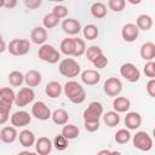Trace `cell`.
Masks as SVG:
<instances>
[{"mask_svg": "<svg viewBox=\"0 0 155 155\" xmlns=\"http://www.w3.org/2000/svg\"><path fill=\"white\" fill-rule=\"evenodd\" d=\"M153 23H154L153 18L149 15H139L136 21V24L139 28V30H144V31L149 30L153 27Z\"/></svg>", "mask_w": 155, "mask_h": 155, "instance_id": "cell-28", "label": "cell"}, {"mask_svg": "<svg viewBox=\"0 0 155 155\" xmlns=\"http://www.w3.org/2000/svg\"><path fill=\"white\" fill-rule=\"evenodd\" d=\"M133 147L140 151H149L153 148V138L145 131H138L132 139Z\"/></svg>", "mask_w": 155, "mask_h": 155, "instance_id": "cell-5", "label": "cell"}, {"mask_svg": "<svg viewBox=\"0 0 155 155\" xmlns=\"http://www.w3.org/2000/svg\"><path fill=\"white\" fill-rule=\"evenodd\" d=\"M38 56H39V58L41 61H44L46 63H50V64H54L61 59L59 51L54 46H52L50 44L41 45L39 51H38Z\"/></svg>", "mask_w": 155, "mask_h": 155, "instance_id": "cell-3", "label": "cell"}, {"mask_svg": "<svg viewBox=\"0 0 155 155\" xmlns=\"http://www.w3.org/2000/svg\"><path fill=\"white\" fill-rule=\"evenodd\" d=\"M62 91H63V87L58 81H51L45 87V93L50 98H58L61 96Z\"/></svg>", "mask_w": 155, "mask_h": 155, "instance_id": "cell-24", "label": "cell"}, {"mask_svg": "<svg viewBox=\"0 0 155 155\" xmlns=\"http://www.w3.org/2000/svg\"><path fill=\"white\" fill-rule=\"evenodd\" d=\"M58 70H59L61 75H63L65 78H75L79 74H81L80 64L75 59H73V58H64V59H62L59 62Z\"/></svg>", "mask_w": 155, "mask_h": 155, "instance_id": "cell-2", "label": "cell"}, {"mask_svg": "<svg viewBox=\"0 0 155 155\" xmlns=\"http://www.w3.org/2000/svg\"><path fill=\"white\" fill-rule=\"evenodd\" d=\"M52 12H53L57 17H59L61 19H62V18H65V17L68 16V8H67L65 6H63V5H56V6L53 7Z\"/></svg>", "mask_w": 155, "mask_h": 155, "instance_id": "cell-42", "label": "cell"}, {"mask_svg": "<svg viewBox=\"0 0 155 155\" xmlns=\"http://www.w3.org/2000/svg\"><path fill=\"white\" fill-rule=\"evenodd\" d=\"M62 29L68 35H76V34L80 33V30L82 28H81V24H80V22L78 19H75V18H65L62 22Z\"/></svg>", "mask_w": 155, "mask_h": 155, "instance_id": "cell-13", "label": "cell"}, {"mask_svg": "<svg viewBox=\"0 0 155 155\" xmlns=\"http://www.w3.org/2000/svg\"><path fill=\"white\" fill-rule=\"evenodd\" d=\"M84 53H86L85 41L80 38H75V54H74V57H81Z\"/></svg>", "mask_w": 155, "mask_h": 155, "instance_id": "cell-37", "label": "cell"}, {"mask_svg": "<svg viewBox=\"0 0 155 155\" xmlns=\"http://www.w3.org/2000/svg\"><path fill=\"white\" fill-rule=\"evenodd\" d=\"M82 34H84L85 39L94 40V39H97V36L99 34V30L94 24H87V25H85L82 28Z\"/></svg>", "mask_w": 155, "mask_h": 155, "instance_id": "cell-33", "label": "cell"}, {"mask_svg": "<svg viewBox=\"0 0 155 155\" xmlns=\"http://www.w3.org/2000/svg\"><path fill=\"white\" fill-rule=\"evenodd\" d=\"M108 6L114 12H120L126 6V0H109Z\"/></svg>", "mask_w": 155, "mask_h": 155, "instance_id": "cell-38", "label": "cell"}, {"mask_svg": "<svg viewBox=\"0 0 155 155\" xmlns=\"http://www.w3.org/2000/svg\"><path fill=\"white\" fill-rule=\"evenodd\" d=\"M114 153H115V151H110V150H101L98 154L102 155V154H114Z\"/></svg>", "mask_w": 155, "mask_h": 155, "instance_id": "cell-48", "label": "cell"}, {"mask_svg": "<svg viewBox=\"0 0 155 155\" xmlns=\"http://www.w3.org/2000/svg\"><path fill=\"white\" fill-rule=\"evenodd\" d=\"M61 52L65 56H74L75 54V38L63 39L61 42Z\"/></svg>", "mask_w": 155, "mask_h": 155, "instance_id": "cell-25", "label": "cell"}, {"mask_svg": "<svg viewBox=\"0 0 155 155\" xmlns=\"http://www.w3.org/2000/svg\"><path fill=\"white\" fill-rule=\"evenodd\" d=\"M0 6L5 8H15L17 6V0H0Z\"/></svg>", "mask_w": 155, "mask_h": 155, "instance_id": "cell-46", "label": "cell"}, {"mask_svg": "<svg viewBox=\"0 0 155 155\" xmlns=\"http://www.w3.org/2000/svg\"><path fill=\"white\" fill-rule=\"evenodd\" d=\"M120 74L130 82H137L140 78V71L133 63H124L120 67Z\"/></svg>", "mask_w": 155, "mask_h": 155, "instance_id": "cell-8", "label": "cell"}, {"mask_svg": "<svg viewBox=\"0 0 155 155\" xmlns=\"http://www.w3.org/2000/svg\"><path fill=\"white\" fill-rule=\"evenodd\" d=\"M139 35V28L137 24L127 23L121 29V36L126 42H133Z\"/></svg>", "mask_w": 155, "mask_h": 155, "instance_id": "cell-11", "label": "cell"}, {"mask_svg": "<svg viewBox=\"0 0 155 155\" xmlns=\"http://www.w3.org/2000/svg\"><path fill=\"white\" fill-rule=\"evenodd\" d=\"M63 91L64 94L68 97V99L74 104H81L86 99V92L84 87L74 80L67 81L65 85L63 86Z\"/></svg>", "mask_w": 155, "mask_h": 155, "instance_id": "cell-1", "label": "cell"}, {"mask_svg": "<svg viewBox=\"0 0 155 155\" xmlns=\"http://www.w3.org/2000/svg\"><path fill=\"white\" fill-rule=\"evenodd\" d=\"M153 137H154V139H155V128L153 130Z\"/></svg>", "mask_w": 155, "mask_h": 155, "instance_id": "cell-51", "label": "cell"}, {"mask_svg": "<svg viewBox=\"0 0 155 155\" xmlns=\"http://www.w3.org/2000/svg\"><path fill=\"white\" fill-rule=\"evenodd\" d=\"M52 147H53V143L47 137H40L35 142V151L39 155H47V154H50L51 150H52Z\"/></svg>", "mask_w": 155, "mask_h": 155, "instance_id": "cell-16", "label": "cell"}, {"mask_svg": "<svg viewBox=\"0 0 155 155\" xmlns=\"http://www.w3.org/2000/svg\"><path fill=\"white\" fill-rule=\"evenodd\" d=\"M59 21H61V18L57 17L53 12H51V13H48V15H46V16L44 17V19H42V25H44L46 29H52V28H54V27L58 25Z\"/></svg>", "mask_w": 155, "mask_h": 155, "instance_id": "cell-32", "label": "cell"}, {"mask_svg": "<svg viewBox=\"0 0 155 155\" xmlns=\"http://www.w3.org/2000/svg\"><path fill=\"white\" fill-rule=\"evenodd\" d=\"M85 130L88 132H94L99 128V121H84Z\"/></svg>", "mask_w": 155, "mask_h": 155, "instance_id": "cell-43", "label": "cell"}, {"mask_svg": "<svg viewBox=\"0 0 155 155\" xmlns=\"http://www.w3.org/2000/svg\"><path fill=\"white\" fill-rule=\"evenodd\" d=\"M35 98V92L33 91L31 87H23L21 88L17 93H16V99H15V104L17 107H25L29 103H31Z\"/></svg>", "mask_w": 155, "mask_h": 155, "instance_id": "cell-7", "label": "cell"}, {"mask_svg": "<svg viewBox=\"0 0 155 155\" xmlns=\"http://www.w3.org/2000/svg\"><path fill=\"white\" fill-rule=\"evenodd\" d=\"M130 4H132V5H138V4H140L142 2V0H127Z\"/></svg>", "mask_w": 155, "mask_h": 155, "instance_id": "cell-47", "label": "cell"}, {"mask_svg": "<svg viewBox=\"0 0 155 155\" xmlns=\"http://www.w3.org/2000/svg\"><path fill=\"white\" fill-rule=\"evenodd\" d=\"M31 115L34 117H36L38 120L41 121H46L52 116V113L50 110V108L41 101H38L33 104L31 107Z\"/></svg>", "mask_w": 155, "mask_h": 155, "instance_id": "cell-10", "label": "cell"}, {"mask_svg": "<svg viewBox=\"0 0 155 155\" xmlns=\"http://www.w3.org/2000/svg\"><path fill=\"white\" fill-rule=\"evenodd\" d=\"M17 137H18V133H17V130L13 125L2 127L0 131V139L2 143H6V144L13 143L17 139Z\"/></svg>", "mask_w": 155, "mask_h": 155, "instance_id": "cell-15", "label": "cell"}, {"mask_svg": "<svg viewBox=\"0 0 155 155\" xmlns=\"http://www.w3.org/2000/svg\"><path fill=\"white\" fill-rule=\"evenodd\" d=\"M101 54H103V51H102V48L99 47V46H97V45H92V46H90V47H87L86 48V57H87V59L90 61V62H93L97 57H99Z\"/></svg>", "mask_w": 155, "mask_h": 155, "instance_id": "cell-35", "label": "cell"}, {"mask_svg": "<svg viewBox=\"0 0 155 155\" xmlns=\"http://www.w3.org/2000/svg\"><path fill=\"white\" fill-rule=\"evenodd\" d=\"M68 138H65L63 134H57L53 138V147L58 150V151H63L68 148Z\"/></svg>", "mask_w": 155, "mask_h": 155, "instance_id": "cell-36", "label": "cell"}, {"mask_svg": "<svg viewBox=\"0 0 155 155\" xmlns=\"http://www.w3.org/2000/svg\"><path fill=\"white\" fill-rule=\"evenodd\" d=\"M80 78H81V81L84 84L88 85V86L97 85L101 81V74L97 70H93V69H86V70H84L80 74Z\"/></svg>", "mask_w": 155, "mask_h": 155, "instance_id": "cell-14", "label": "cell"}, {"mask_svg": "<svg viewBox=\"0 0 155 155\" xmlns=\"http://www.w3.org/2000/svg\"><path fill=\"white\" fill-rule=\"evenodd\" d=\"M5 51V40L1 39V48H0V52H4Z\"/></svg>", "mask_w": 155, "mask_h": 155, "instance_id": "cell-49", "label": "cell"}, {"mask_svg": "<svg viewBox=\"0 0 155 155\" xmlns=\"http://www.w3.org/2000/svg\"><path fill=\"white\" fill-rule=\"evenodd\" d=\"M142 124V116L137 111H130L125 116V126L128 130H137Z\"/></svg>", "mask_w": 155, "mask_h": 155, "instance_id": "cell-17", "label": "cell"}, {"mask_svg": "<svg viewBox=\"0 0 155 155\" xmlns=\"http://www.w3.org/2000/svg\"><path fill=\"white\" fill-rule=\"evenodd\" d=\"M147 92L150 97L155 98V78L154 79H150L147 84Z\"/></svg>", "mask_w": 155, "mask_h": 155, "instance_id": "cell-45", "label": "cell"}, {"mask_svg": "<svg viewBox=\"0 0 155 155\" xmlns=\"http://www.w3.org/2000/svg\"><path fill=\"white\" fill-rule=\"evenodd\" d=\"M52 121L56 124V125H65L68 124V120H69V115L68 113L64 110V109H57L52 113V116H51Z\"/></svg>", "mask_w": 155, "mask_h": 155, "instance_id": "cell-27", "label": "cell"}, {"mask_svg": "<svg viewBox=\"0 0 155 155\" xmlns=\"http://www.w3.org/2000/svg\"><path fill=\"white\" fill-rule=\"evenodd\" d=\"M48 1H56V2H62V1H64V0H48Z\"/></svg>", "mask_w": 155, "mask_h": 155, "instance_id": "cell-50", "label": "cell"}, {"mask_svg": "<svg viewBox=\"0 0 155 155\" xmlns=\"http://www.w3.org/2000/svg\"><path fill=\"white\" fill-rule=\"evenodd\" d=\"M103 121L109 127H115L120 124V115L117 111H108L103 115Z\"/></svg>", "mask_w": 155, "mask_h": 155, "instance_id": "cell-30", "label": "cell"}, {"mask_svg": "<svg viewBox=\"0 0 155 155\" xmlns=\"http://www.w3.org/2000/svg\"><path fill=\"white\" fill-rule=\"evenodd\" d=\"M41 4H42V0H24V5L29 10H35L40 7Z\"/></svg>", "mask_w": 155, "mask_h": 155, "instance_id": "cell-44", "label": "cell"}, {"mask_svg": "<svg viewBox=\"0 0 155 155\" xmlns=\"http://www.w3.org/2000/svg\"><path fill=\"white\" fill-rule=\"evenodd\" d=\"M102 115H103V105L101 102H97V101L91 102L87 109H85L82 114L84 121H99Z\"/></svg>", "mask_w": 155, "mask_h": 155, "instance_id": "cell-6", "label": "cell"}, {"mask_svg": "<svg viewBox=\"0 0 155 155\" xmlns=\"http://www.w3.org/2000/svg\"><path fill=\"white\" fill-rule=\"evenodd\" d=\"M10 120L15 127H24V126H28L30 124L31 116L29 115V113H27L24 110H18V111L12 114Z\"/></svg>", "mask_w": 155, "mask_h": 155, "instance_id": "cell-12", "label": "cell"}, {"mask_svg": "<svg viewBox=\"0 0 155 155\" xmlns=\"http://www.w3.org/2000/svg\"><path fill=\"white\" fill-rule=\"evenodd\" d=\"M140 57L144 61H153L155 58V44L148 41L140 46Z\"/></svg>", "mask_w": 155, "mask_h": 155, "instance_id": "cell-22", "label": "cell"}, {"mask_svg": "<svg viewBox=\"0 0 155 155\" xmlns=\"http://www.w3.org/2000/svg\"><path fill=\"white\" fill-rule=\"evenodd\" d=\"M31 42L36 45H44L47 40V31L45 27H35L30 33Z\"/></svg>", "mask_w": 155, "mask_h": 155, "instance_id": "cell-18", "label": "cell"}, {"mask_svg": "<svg viewBox=\"0 0 155 155\" xmlns=\"http://www.w3.org/2000/svg\"><path fill=\"white\" fill-rule=\"evenodd\" d=\"M103 91L109 97H116L122 91V82L116 78H109L103 84Z\"/></svg>", "mask_w": 155, "mask_h": 155, "instance_id": "cell-9", "label": "cell"}, {"mask_svg": "<svg viewBox=\"0 0 155 155\" xmlns=\"http://www.w3.org/2000/svg\"><path fill=\"white\" fill-rule=\"evenodd\" d=\"M11 105H5V104H0V124L4 125L8 117H10V110H11Z\"/></svg>", "mask_w": 155, "mask_h": 155, "instance_id": "cell-39", "label": "cell"}, {"mask_svg": "<svg viewBox=\"0 0 155 155\" xmlns=\"http://www.w3.org/2000/svg\"><path fill=\"white\" fill-rule=\"evenodd\" d=\"M143 71L145 74V76L154 79L155 78V62L154 61H148V63H145Z\"/></svg>", "mask_w": 155, "mask_h": 155, "instance_id": "cell-40", "label": "cell"}, {"mask_svg": "<svg viewBox=\"0 0 155 155\" xmlns=\"http://www.w3.org/2000/svg\"><path fill=\"white\" fill-rule=\"evenodd\" d=\"M131 107V102L126 97H115L113 101V108L117 113H126Z\"/></svg>", "mask_w": 155, "mask_h": 155, "instance_id": "cell-23", "label": "cell"}, {"mask_svg": "<svg viewBox=\"0 0 155 155\" xmlns=\"http://www.w3.org/2000/svg\"><path fill=\"white\" fill-rule=\"evenodd\" d=\"M108 63H109V61H108L107 56H104V53L101 54L99 57H97V58L92 62V64H93L94 68H97V69H103V68H105V67L108 65Z\"/></svg>", "mask_w": 155, "mask_h": 155, "instance_id": "cell-41", "label": "cell"}, {"mask_svg": "<svg viewBox=\"0 0 155 155\" xmlns=\"http://www.w3.org/2000/svg\"><path fill=\"white\" fill-rule=\"evenodd\" d=\"M7 50L12 56H24L30 50V42L27 39H13L10 41Z\"/></svg>", "mask_w": 155, "mask_h": 155, "instance_id": "cell-4", "label": "cell"}, {"mask_svg": "<svg viewBox=\"0 0 155 155\" xmlns=\"http://www.w3.org/2000/svg\"><path fill=\"white\" fill-rule=\"evenodd\" d=\"M80 133V130L78 126L73 125V124H65L63 125V128H62V134L68 138L69 140L70 139H75Z\"/></svg>", "mask_w": 155, "mask_h": 155, "instance_id": "cell-29", "label": "cell"}, {"mask_svg": "<svg viewBox=\"0 0 155 155\" xmlns=\"http://www.w3.org/2000/svg\"><path fill=\"white\" fill-rule=\"evenodd\" d=\"M15 99H16V93L13 92L12 88L1 87V90H0V104L12 107V104L15 103Z\"/></svg>", "mask_w": 155, "mask_h": 155, "instance_id": "cell-19", "label": "cell"}, {"mask_svg": "<svg viewBox=\"0 0 155 155\" xmlns=\"http://www.w3.org/2000/svg\"><path fill=\"white\" fill-rule=\"evenodd\" d=\"M41 80H42L41 74L38 70H29L24 75V82L29 87H36V86H39L41 84Z\"/></svg>", "mask_w": 155, "mask_h": 155, "instance_id": "cell-20", "label": "cell"}, {"mask_svg": "<svg viewBox=\"0 0 155 155\" xmlns=\"http://www.w3.org/2000/svg\"><path fill=\"white\" fill-rule=\"evenodd\" d=\"M90 11H91V15L97 19H102L107 16V7L103 2H99V1L93 2L90 7Z\"/></svg>", "mask_w": 155, "mask_h": 155, "instance_id": "cell-26", "label": "cell"}, {"mask_svg": "<svg viewBox=\"0 0 155 155\" xmlns=\"http://www.w3.org/2000/svg\"><path fill=\"white\" fill-rule=\"evenodd\" d=\"M7 80H8V82H10L11 86L18 87V86H21V85L23 84V81H24V75H23L21 71H18V70H13V71H11V73L8 74Z\"/></svg>", "mask_w": 155, "mask_h": 155, "instance_id": "cell-31", "label": "cell"}, {"mask_svg": "<svg viewBox=\"0 0 155 155\" xmlns=\"http://www.w3.org/2000/svg\"><path fill=\"white\" fill-rule=\"evenodd\" d=\"M18 138H19L21 145L24 147V148H30V147H33V145L35 144V142H36L34 133H33L31 131H29V130H23V131H21Z\"/></svg>", "mask_w": 155, "mask_h": 155, "instance_id": "cell-21", "label": "cell"}, {"mask_svg": "<svg viewBox=\"0 0 155 155\" xmlns=\"http://www.w3.org/2000/svg\"><path fill=\"white\" fill-rule=\"evenodd\" d=\"M114 139H115V142L119 143V144H126V143H128L130 139H131L130 130H128V128H127V130H126V128L119 130V131L114 134Z\"/></svg>", "mask_w": 155, "mask_h": 155, "instance_id": "cell-34", "label": "cell"}]
</instances>
